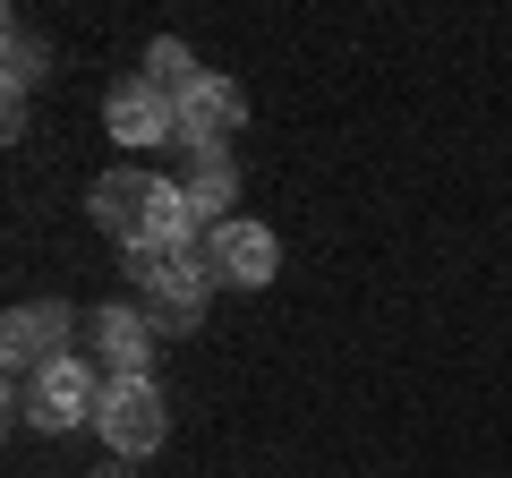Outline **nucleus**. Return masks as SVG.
<instances>
[{
    "label": "nucleus",
    "mask_w": 512,
    "mask_h": 478,
    "mask_svg": "<svg viewBox=\"0 0 512 478\" xmlns=\"http://www.w3.org/2000/svg\"><path fill=\"white\" fill-rule=\"evenodd\" d=\"M86 214L103 239H120L128 257L137 248H180V239H205L197 214H188V188L163 180V171L146 163H128V171H103V180L86 188Z\"/></svg>",
    "instance_id": "1"
},
{
    "label": "nucleus",
    "mask_w": 512,
    "mask_h": 478,
    "mask_svg": "<svg viewBox=\"0 0 512 478\" xmlns=\"http://www.w3.org/2000/svg\"><path fill=\"white\" fill-rule=\"evenodd\" d=\"M128 274H137V308L154 316V333L163 342H180V333L205 325V308H214V265H205V239H180V248H137L128 257Z\"/></svg>",
    "instance_id": "2"
},
{
    "label": "nucleus",
    "mask_w": 512,
    "mask_h": 478,
    "mask_svg": "<svg viewBox=\"0 0 512 478\" xmlns=\"http://www.w3.org/2000/svg\"><path fill=\"white\" fill-rule=\"evenodd\" d=\"M103 385L111 376L94 368L86 350H69V359H52V368H35V376H18V419L26 427H43V436H69V427H94V410H103Z\"/></svg>",
    "instance_id": "3"
},
{
    "label": "nucleus",
    "mask_w": 512,
    "mask_h": 478,
    "mask_svg": "<svg viewBox=\"0 0 512 478\" xmlns=\"http://www.w3.org/2000/svg\"><path fill=\"white\" fill-rule=\"evenodd\" d=\"M94 436L111 444V461H146L171 444V402L154 376H111L103 385V410H94Z\"/></svg>",
    "instance_id": "4"
},
{
    "label": "nucleus",
    "mask_w": 512,
    "mask_h": 478,
    "mask_svg": "<svg viewBox=\"0 0 512 478\" xmlns=\"http://www.w3.org/2000/svg\"><path fill=\"white\" fill-rule=\"evenodd\" d=\"M69 333H77L69 299H18V308L0 316V359H9V376H35L52 359H69Z\"/></svg>",
    "instance_id": "5"
},
{
    "label": "nucleus",
    "mask_w": 512,
    "mask_h": 478,
    "mask_svg": "<svg viewBox=\"0 0 512 478\" xmlns=\"http://www.w3.org/2000/svg\"><path fill=\"white\" fill-rule=\"evenodd\" d=\"M205 265H214V282H231V291H265V282L282 274V239L265 231V222L231 214L205 231Z\"/></svg>",
    "instance_id": "6"
},
{
    "label": "nucleus",
    "mask_w": 512,
    "mask_h": 478,
    "mask_svg": "<svg viewBox=\"0 0 512 478\" xmlns=\"http://www.w3.org/2000/svg\"><path fill=\"white\" fill-rule=\"evenodd\" d=\"M103 129L120 146H180V94H163L154 77H120L103 94Z\"/></svg>",
    "instance_id": "7"
},
{
    "label": "nucleus",
    "mask_w": 512,
    "mask_h": 478,
    "mask_svg": "<svg viewBox=\"0 0 512 478\" xmlns=\"http://www.w3.org/2000/svg\"><path fill=\"white\" fill-rule=\"evenodd\" d=\"M239 129H248V94H239L231 77L205 69L197 86L180 94V146H188V154H231Z\"/></svg>",
    "instance_id": "8"
},
{
    "label": "nucleus",
    "mask_w": 512,
    "mask_h": 478,
    "mask_svg": "<svg viewBox=\"0 0 512 478\" xmlns=\"http://www.w3.org/2000/svg\"><path fill=\"white\" fill-rule=\"evenodd\" d=\"M154 350H163V333H154L146 308H94V368L103 376H154Z\"/></svg>",
    "instance_id": "9"
},
{
    "label": "nucleus",
    "mask_w": 512,
    "mask_h": 478,
    "mask_svg": "<svg viewBox=\"0 0 512 478\" xmlns=\"http://www.w3.org/2000/svg\"><path fill=\"white\" fill-rule=\"evenodd\" d=\"M188 214H197V231H214V222H231L239 205V163L231 154H188Z\"/></svg>",
    "instance_id": "10"
},
{
    "label": "nucleus",
    "mask_w": 512,
    "mask_h": 478,
    "mask_svg": "<svg viewBox=\"0 0 512 478\" xmlns=\"http://www.w3.org/2000/svg\"><path fill=\"white\" fill-rule=\"evenodd\" d=\"M137 77H154V86H163V94H188V86H197V60H188V43L180 35H154L146 43V69H137Z\"/></svg>",
    "instance_id": "11"
},
{
    "label": "nucleus",
    "mask_w": 512,
    "mask_h": 478,
    "mask_svg": "<svg viewBox=\"0 0 512 478\" xmlns=\"http://www.w3.org/2000/svg\"><path fill=\"white\" fill-rule=\"evenodd\" d=\"M43 69H52V52H43L26 26H9V69H0V86H9V103H26V94L43 86Z\"/></svg>",
    "instance_id": "12"
},
{
    "label": "nucleus",
    "mask_w": 512,
    "mask_h": 478,
    "mask_svg": "<svg viewBox=\"0 0 512 478\" xmlns=\"http://www.w3.org/2000/svg\"><path fill=\"white\" fill-rule=\"evenodd\" d=\"M94 478H128V461H103V470H94Z\"/></svg>",
    "instance_id": "13"
}]
</instances>
